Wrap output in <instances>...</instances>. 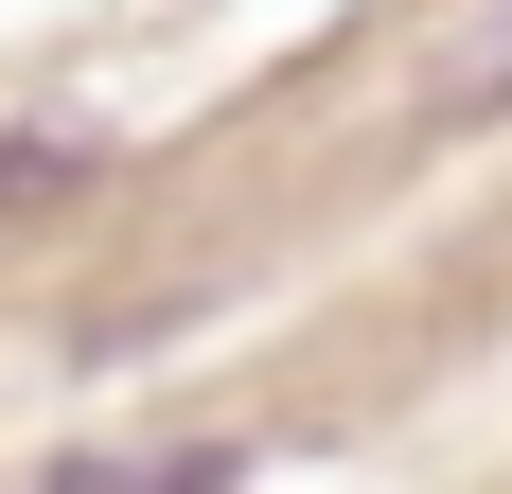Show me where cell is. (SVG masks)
<instances>
[{
    "label": "cell",
    "mask_w": 512,
    "mask_h": 494,
    "mask_svg": "<svg viewBox=\"0 0 512 494\" xmlns=\"http://www.w3.org/2000/svg\"><path fill=\"white\" fill-rule=\"evenodd\" d=\"M89 177H106L89 142H53V124H0V212H71Z\"/></svg>",
    "instance_id": "cell-1"
},
{
    "label": "cell",
    "mask_w": 512,
    "mask_h": 494,
    "mask_svg": "<svg viewBox=\"0 0 512 494\" xmlns=\"http://www.w3.org/2000/svg\"><path fill=\"white\" fill-rule=\"evenodd\" d=\"M442 124H512V0H477V36L442 53Z\"/></svg>",
    "instance_id": "cell-2"
}]
</instances>
